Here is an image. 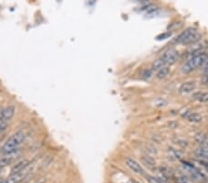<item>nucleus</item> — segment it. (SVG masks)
I'll return each instance as SVG.
<instances>
[{
	"instance_id": "1",
	"label": "nucleus",
	"mask_w": 208,
	"mask_h": 183,
	"mask_svg": "<svg viewBox=\"0 0 208 183\" xmlns=\"http://www.w3.org/2000/svg\"><path fill=\"white\" fill-rule=\"evenodd\" d=\"M25 140V133L21 130L17 131L14 134H12L0 148V153L2 155L11 154L14 153L19 152V147Z\"/></svg>"
},
{
	"instance_id": "2",
	"label": "nucleus",
	"mask_w": 208,
	"mask_h": 183,
	"mask_svg": "<svg viewBox=\"0 0 208 183\" xmlns=\"http://www.w3.org/2000/svg\"><path fill=\"white\" fill-rule=\"evenodd\" d=\"M208 58V54H200L193 57H190L182 66L181 70L183 73H189L196 69H199L202 66L206 58Z\"/></svg>"
},
{
	"instance_id": "3",
	"label": "nucleus",
	"mask_w": 208,
	"mask_h": 183,
	"mask_svg": "<svg viewBox=\"0 0 208 183\" xmlns=\"http://www.w3.org/2000/svg\"><path fill=\"white\" fill-rule=\"evenodd\" d=\"M200 39V34L195 28L190 27L183 31L175 40V42L179 45H190L194 44L196 41Z\"/></svg>"
},
{
	"instance_id": "4",
	"label": "nucleus",
	"mask_w": 208,
	"mask_h": 183,
	"mask_svg": "<svg viewBox=\"0 0 208 183\" xmlns=\"http://www.w3.org/2000/svg\"><path fill=\"white\" fill-rule=\"evenodd\" d=\"M160 58L164 61L165 65L167 67H169V66L175 64L178 61V58H179V51L176 50V49H168Z\"/></svg>"
},
{
	"instance_id": "5",
	"label": "nucleus",
	"mask_w": 208,
	"mask_h": 183,
	"mask_svg": "<svg viewBox=\"0 0 208 183\" xmlns=\"http://www.w3.org/2000/svg\"><path fill=\"white\" fill-rule=\"evenodd\" d=\"M15 112L16 108L13 105H8L3 109H1V111H0V122L8 123L14 117Z\"/></svg>"
},
{
	"instance_id": "6",
	"label": "nucleus",
	"mask_w": 208,
	"mask_h": 183,
	"mask_svg": "<svg viewBox=\"0 0 208 183\" xmlns=\"http://www.w3.org/2000/svg\"><path fill=\"white\" fill-rule=\"evenodd\" d=\"M125 165L135 174H138V175L144 174V169L143 168V166L135 159H133L131 157H127L125 159Z\"/></svg>"
},
{
	"instance_id": "7",
	"label": "nucleus",
	"mask_w": 208,
	"mask_h": 183,
	"mask_svg": "<svg viewBox=\"0 0 208 183\" xmlns=\"http://www.w3.org/2000/svg\"><path fill=\"white\" fill-rule=\"evenodd\" d=\"M17 155H18V152L14 153H11V154L2 155L1 157H0V170H2L4 167H6L9 165H10L15 160Z\"/></svg>"
},
{
	"instance_id": "8",
	"label": "nucleus",
	"mask_w": 208,
	"mask_h": 183,
	"mask_svg": "<svg viewBox=\"0 0 208 183\" xmlns=\"http://www.w3.org/2000/svg\"><path fill=\"white\" fill-rule=\"evenodd\" d=\"M196 87V84L193 81H190V82H186L184 83H182L179 89V93L181 94H188L190 93H191Z\"/></svg>"
},
{
	"instance_id": "9",
	"label": "nucleus",
	"mask_w": 208,
	"mask_h": 183,
	"mask_svg": "<svg viewBox=\"0 0 208 183\" xmlns=\"http://www.w3.org/2000/svg\"><path fill=\"white\" fill-rule=\"evenodd\" d=\"M182 117H185L188 121H190L191 123H200L202 120V117L200 114L195 113V112H191V111L186 112L185 115H183Z\"/></svg>"
},
{
	"instance_id": "10",
	"label": "nucleus",
	"mask_w": 208,
	"mask_h": 183,
	"mask_svg": "<svg viewBox=\"0 0 208 183\" xmlns=\"http://www.w3.org/2000/svg\"><path fill=\"white\" fill-rule=\"evenodd\" d=\"M30 164V161L24 159V160H22L20 162H18L17 164H15V165L12 167L11 169V174L10 175H13V174H16V173H19L20 171H22V169H24L28 165Z\"/></svg>"
},
{
	"instance_id": "11",
	"label": "nucleus",
	"mask_w": 208,
	"mask_h": 183,
	"mask_svg": "<svg viewBox=\"0 0 208 183\" xmlns=\"http://www.w3.org/2000/svg\"><path fill=\"white\" fill-rule=\"evenodd\" d=\"M193 99L201 102L207 103L208 102V92H196L193 93Z\"/></svg>"
},
{
	"instance_id": "12",
	"label": "nucleus",
	"mask_w": 208,
	"mask_h": 183,
	"mask_svg": "<svg viewBox=\"0 0 208 183\" xmlns=\"http://www.w3.org/2000/svg\"><path fill=\"white\" fill-rule=\"evenodd\" d=\"M195 154L197 157H202V158H206L208 159V145H204L198 148L195 151Z\"/></svg>"
},
{
	"instance_id": "13",
	"label": "nucleus",
	"mask_w": 208,
	"mask_h": 183,
	"mask_svg": "<svg viewBox=\"0 0 208 183\" xmlns=\"http://www.w3.org/2000/svg\"><path fill=\"white\" fill-rule=\"evenodd\" d=\"M142 162L148 167L150 168H153L155 166V161L153 157L151 156H148V155H143L142 157Z\"/></svg>"
},
{
	"instance_id": "14",
	"label": "nucleus",
	"mask_w": 208,
	"mask_h": 183,
	"mask_svg": "<svg viewBox=\"0 0 208 183\" xmlns=\"http://www.w3.org/2000/svg\"><path fill=\"white\" fill-rule=\"evenodd\" d=\"M168 155L169 158L173 159V160H179L182 158V154L179 151L173 149V148H169L168 149Z\"/></svg>"
},
{
	"instance_id": "15",
	"label": "nucleus",
	"mask_w": 208,
	"mask_h": 183,
	"mask_svg": "<svg viewBox=\"0 0 208 183\" xmlns=\"http://www.w3.org/2000/svg\"><path fill=\"white\" fill-rule=\"evenodd\" d=\"M170 72V68L169 67H164L163 69L159 70L156 73V78L159 80L165 79Z\"/></svg>"
},
{
	"instance_id": "16",
	"label": "nucleus",
	"mask_w": 208,
	"mask_h": 183,
	"mask_svg": "<svg viewBox=\"0 0 208 183\" xmlns=\"http://www.w3.org/2000/svg\"><path fill=\"white\" fill-rule=\"evenodd\" d=\"M145 177H146V180H147L149 183H167V181H166V180L160 178V177H157V176L146 175Z\"/></svg>"
},
{
	"instance_id": "17",
	"label": "nucleus",
	"mask_w": 208,
	"mask_h": 183,
	"mask_svg": "<svg viewBox=\"0 0 208 183\" xmlns=\"http://www.w3.org/2000/svg\"><path fill=\"white\" fill-rule=\"evenodd\" d=\"M153 70H152V69H146V70H144L143 72H142V77L143 78V79H145V80H148V79H150L151 77H152V75H153Z\"/></svg>"
},
{
	"instance_id": "18",
	"label": "nucleus",
	"mask_w": 208,
	"mask_h": 183,
	"mask_svg": "<svg viewBox=\"0 0 208 183\" xmlns=\"http://www.w3.org/2000/svg\"><path fill=\"white\" fill-rule=\"evenodd\" d=\"M205 139H206V137H205L204 135H202V133H198V134L196 135V137H195L196 141H197V142H201V143H204Z\"/></svg>"
},
{
	"instance_id": "19",
	"label": "nucleus",
	"mask_w": 208,
	"mask_h": 183,
	"mask_svg": "<svg viewBox=\"0 0 208 183\" xmlns=\"http://www.w3.org/2000/svg\"><path fill=\"white\" fill-rule=\"evenodd\" d=\"M9 128V124L6 122H0V134L4 133Z\"/></svg>"
},
{
	"instance_id": "20",
	"label": "nucleus",
	"mask_w": 208,
	"mask_h": 183,
	"mask_svg": "<svg viewBox=\"0 0 208 183\" xmlns=\"http://www.w3.org/2000/svg\"><path fill=\"white\" fill-rule=\"evenodd\" d=\"M202 82L205 85H208V75H205L202 79Z\"/></svg>"
},
{
	"instance_id": "21",
	"label": "nucleus",
	"mask_w": 208,
	"mask_h": 183,
	"mask_svg": "<svg viewBox=\"0 0 208 183\" xmlns=\"http://www.w3.org/2000/svg\"><path fill=\"white\" fill-rule=\"evenodd\" d=\"M201 69H202L203 70H207V69H208V58H206V60L204 61V63L202 64V66L201 67Z\"/></svg>"
},
{
	"instance_id": "22",
	"label": "nucleus",
	"mask_w": 208,
	"mask_h": 183,
	"mask_svg": "<svg viewBox=\"0 0 208 183\" xmlns=\"http://www.w3.org/2000/svg\"><path fill=\"white\" fill-rule=\"evenodd\" d=\"M0 173H1V170H0Z\"/></svg>"
},
{
	"instance_id": "23",
	"label": "nucleus",
	"mask_w": 208,
	"mask_h": 183,
	"mask_svg": "<svg viewBox=\"0 0 208 183\" xmlns=\"http://www.w3.org/2000/svg\"><path fill=\"white\" fill-rule=\"evenodd\" d=\"M0 111H1V109H0Z\"/></svg>"
}]
</instances>
